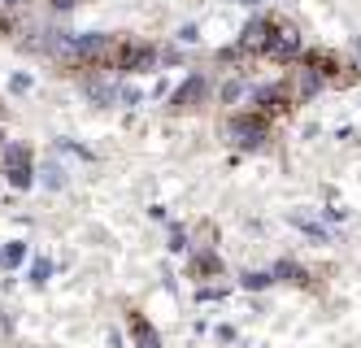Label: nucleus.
<instances>
[{"instance_id": "nucleus-4", "label": "nucleus", "mask_w": 361, "mask_h": 348, "mask_svg": "<svg viewBox=\"0 0 361 348\" xmlns=\"http://www.w3.org/2000/svg\"><path fill=\"white\" fill-rule=\"evenodd\" d=\"M204 96H209V78H204V74H192L188 83L170 96V114H192Z\"/></svg>"}, {"instance_id": "nucleus-2", "label": "nucleus", "mask_w": 361, "mask_h": 348, "mask_svg": "<svg viewBox=\"0 0 361 348\" xmlns=\"http://www.w3.org/2000/svg\"><path fill=\"white\" fill-rule=\"evenodd\" d=\"M300 61H305V66H314V70L322 74V83H326V88H348V83H357V66L344 61L335 48H309Z\"/></svg>"}, {"instance_id": "nucleus-7", "label": "nucleus", "mask_w": 361, "mask_h": 348, "mask_svg": "<svg viewBox=\"0 0 361 348\" xmlns=\"http://www.w3.org/2000/svg\"><path fill=\"white\" fill-rule=\"evenodd\" d=\"M22 261V244H9L5 253H0V265H18Z\"/></svg>"}, {"instance_id": "nucleus-1", "label": "nucleus", "mask_w": 361, "mask_h": 348, "mask_svg": "<svg viewBox=\"0 0 361 348\" xmlns=\"http://www.w3.org/2000/svg\"><path fill=\"white\" fill-rule=\"evenodd\" d=\"M226 136H231L235 148H266L270 136H274V126H270V118L262 109H240L226 122Z\"/></svg>"}, {"instance_id": "nucleus-6", "label": "nucleus", "mask_w": 361, "mask_h": 348, "mask_svg": "<svg viewBox=\"0 0 361 348\" xmlns=\"http://www.w3.org/2000/svg\"><path fill=\"white\" fill-rule=\"evenodd\" d=\"M126 327H131V335H135V348H161L157 331L148 327V318H144L140 309H131V313H126Z\"/></svg>"}, {"instance_id": "nucleus-5", "label": "nucleus", "mask_w": 361, "mask_h": 348, "mask_svg": "<svg viewBox=\"0 0 361 348\" xmlns=\"http://www.w3.org/2000/svg\"><path fill=\"white\" fill-rule=\"evenodd\" d=\"M5 174L13 187H27L31 183V152L22 148V144H9L5 148Z\"/></svg>"}, {"instance_id": "nucleus-3", "label": "nucleus", "mask_w": 361, "mask_h": 348, "mask_svg": "<svg viewBox=\"0 0 361 348\" xmlns=\"http://www.w3.org/2000/svg\"><path fill=\"white\" fill-rule=\"evenodd\" d=\"M300 31L288 22V18H274L270 13V35H266V61H279V66H292L300 61Z\"/></svg>"}]
</instances>
